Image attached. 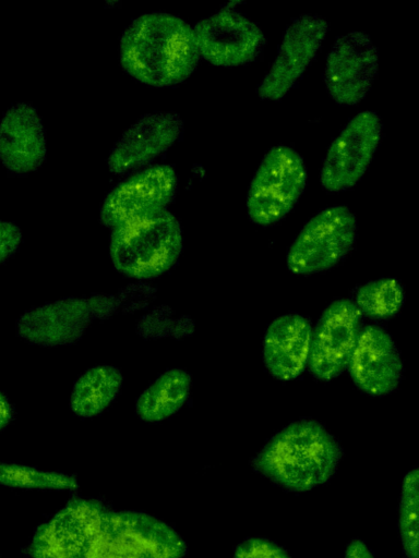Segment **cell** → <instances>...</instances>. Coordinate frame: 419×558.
Returning a JSON list of instances; mask_svg holds the SVG:
<instances>
[{"label": "cell", "instance_id": "1", "mask_svg": "<svg viewBox=\"0 0 419 558\" xmlns=\"http://www.w3.org/2000/svg\"><path fill=\"white\" fill-rule=\"evenodd\" d=\"M182 537L139 511H116L93 499H73L37 527L33 558H182Z\"/></svg>", "mask_w": 419, "mask_h": 558}, {"label": "cell", "instance_id": "2", "mask_svg": "<svg viewBox=\"0 0 419 558\" xmlns=\"http://www.w3.org/2000/svg\"><path fill=\"white\" fill-rule=\"evenodd\" d=\"M119 58L123 70L139 82L170 87L193 73L201 56L191 25L169 13L152 12L124 29Z\"/></svg>", "mask_w": 419, "mask_h": 558}, {"label": "cell", "instance_id": "3", "mask_svg": "<svg viewBox=\"0 0 419 558\" xmlns=\"http://www.w3.org/2000/svg\"><path fill=\"white\" fill-rule=\"evenodd\" d=\"M342 454L322 424L301 420L275 434L253 459V468L285 489L307 492L331 478Z\"/></svg>", "mask_w": 419, "mask_h": 558}, {"label": "cell", "instance_id": "4", "mask_svg": "<svg viewBox=\"0 0 419 558\" xmlns=\"http://www.w3.org/2000/svg\"><path fill=\"white\" fill-rule=\"evenodd\" d=\"M182 243L179 220L165 209L115 227L109 252L120 272L146 279L168 271L177 263Z\"/></svg>", "mask_w": 419, "mask_h": 558}, {"label": "cell", "instance_id": "5", "mask_svg": "<svg viewBox=\"0 0 419 558\" xmlns=\"http://www.w3.org/2000/svg\"><path fill=\"white\" fill-rule=\"evenodd\" d=\"M306 184L307 169L302 157L288 146L271 148L248 190L250 220L262 227L278 222L294 208Z\"/></svg>", "mask_w": 419, "mask_h": 558}, {"label": "cell", "instance_id": "6", "mask_svg": "<svg viewBox=\"0 0 419 558\" xmlns=\"http://www.w3.org/2000/svg\"><path fill=\"white\" fill-rule=\"evenodd\" d=\"M357 221L345 206L327 207L301 229L287 254L288 269L311 275L339 264L352 250Z\"/></svg>", "mask_w": 419, "mask_h": 558}, {"label": "cell", "instance_id": "7", "mask_svg": "<svg viewBox=\"0 0 419 558\" xmlns=\"http://www.w3.org/2000/svg\"><path fill=\"white\" fill-rule=\"evenodd\" d=\"M382 121L374 111L355 116L332 142L320 172L328 192L352 187L367 171L382 137Z\"/></svg>", "mask_w": 419, "mask_h": 558}, {"label": "cell", "instance_id": "8", "mask_svg": "<svg viewBox=\"0 0 419 558\" xmlns=\"http://www.w3.org/2000/svg\"><path fill=\"white\" fill-rule=\"evenodd\" d=\"M178 191L168 165L144 168L116 185L104 198L99 220L109 228L167 209Z\"/></svg>", "mask_w": 419, "mask_h": 558}, {"label": "cell", "instance_id": "9", "mask_svg": "<svg viewBox=\"0 0 419 558\" xmlns=\"http://www.w3.org/2000/svg\"><path fill=\"white\" fill-rule=\"evenodd\" d=\"M361 313L347 299L336 300L322 313L312 329L308 368L319 380L327 381L349 365L361 325Z\"/></svg>", "mask_w": 419, "mask_h": 558}, {"label": "cell", "instance_id": "10", "mask_svg": "<svg viewBox=\"0 0 419 558\" xmlns=\"http://www.w3.org/2000/svg\"><path fill=\"white\" fill-rule=\"evenodd\" d=\"M193 29L201 58L220 66L252 62L266 44L262 29L229 7L201 20Z\"/></svg>", "mask_w": 419, "mask_h": 558}, {"label": "cell", "instance_id": "11", "mask_svg": "<svg viewBox=\"0 0 419 558\" xmlns=\"http://www.w3.org/2000/svg\"><path fill=\"white\" fill-rule=\"evenodd\" d=\"M378 70L379 52L368 34L354 31L339 36L326 59L327 92L339 105H355L371 88Z\"/></svg>", "mask_w": 419, "mask_h": 558}, {"label": "cell", "instance_id": "12", "mask_svg": "<svg viewBox=\"0 0 419 558\" xmlns=\"http://www.w3.org/2000/svg\"><path fill=\"white\" fill-rule=\"evenodd\" d=\"M328 29L320 16L303 14L286 28L270 70L259 86V96L265 100H279L300 80L315 58Z\"/></svg>", "mask_w": 419, "mask_h": 558}, {"label": "cell", "instance_id": "13", "mask_svg": "<svg viewBox=\"0 0 419 558\" xmlns=\"http://www.w3.org/2000/svg\"><path fill=\"white\" fill-rule=\"evenodd\" d=\"M183 133V120L176 112L146 113L119 137L108 157L111 173L143 169L169 149Z\"/></svg>", "mask_w": 419, "mask_h": 558}, {"label": "cell", "instance_id": "14", "mask_svg": "<svg viewBox=\"0 0 419 558\" xmlns=\"http://www.w3.org/2000/svg\"><path fill=\"white\" fill-rule=\"evenodd\" d=\"M348 368L355 385L371 396L394 391L403 375V362L393 339L373 325L360 330Z\"/></svg>", "mask_w": 419, "mask_h": 558}, {"label": "cell", "instance_id": "15", "mask_svg": "<svg viewBox=\"0 0 419 558\" xmlns=\"http://www.w3.org/2000/svg\"><path fill=\"white\" fill-rule=\"evenodd\" d=\"M87 300L65 298L26 311L16 323L17 335L33 344H70L93 319Z\"/></svg>", "mask_w": 419, "mask_h": 558}, {"label": "cell", "instance_id": "16", "mask_svg": "<svg viewBox=\"0 0 419 558\" xmlns=\"http://www.w3.org/2000/svg\"><path fill=\"white\" fill-rule=\"evenodd\" d=\"M47 145L41 119L29 104L10 107L0 121V160L14 174L37 170L46 159Z\"/></svg>", "mask_w": 419, "mask_h": 558}, {"label": "cell", "instance_id": "17", "mask_svg": "<svg viewBox=\"0 0 419 558\" xmlns=\"http://www.w3.org/2000/svg\"><path fill=\"white\" fill-rule=\"evenodd\" d=\"M312 326L298 314L282 315L268 326L263 342L267 371L279 380L299 376L308 362Z\"/></svg>", "mask_w": 419, "mask_h": 558}, {"label": "cell", "instance_id": "18", "mask_svg": "<svg viewBox=\"0 0 419 558\" xmlns=\"http://www.w3.org/2000/svg\"><path fill=\"white\" fill-rule=\"evenodd\" d=\"M191 389L190 375L169 369L160 375L137 398L136 414L146 422H159L177 413L187 402Z\"/></svg>", "mask_w": 419, "mask_h": 558}, {"label": "cell", "instance_id": "19", "mask_svg": "<svg viewBox=\"0 0 419 558\" xmlns=\"http://www.w3.org/2000/svg\"><path fill=\"white\" fill-rule=\"evenodd\" d=\"M122 375L113 366L99 365L84 372L75 381L70 407L81 417H92L103 412L117 397Z\"/></svg>", "mask_w": 419, "mask_h": 558}, {"label": "cell", "instance_id": "20", "mask_svg": "<svg viewBox=\"0 0 419 558\" xmlns=\"http://www.w3.org/2000/svg\"><path fill=\"white\" fill-rule=\"evenodd\" d=\"M405 300L400 282L394 278H382L362 286L356 295V306L372 319H388L402 308Z\"/></svg>", "mask_w": 419, "mask_h": 558}, {"label": "cell", "instance_id": "21", "mask_svg": "<svg viewBox=\"0 0 419 558\" xmlns=\"http://www.w3.org/2000/svg\"><path fill=\"white\" fill-rule=\"evenodd\" d=\"M0 485L23 489L74 490L79 482L67 473L0 462Z\"/></svg>", "mask_w": 419, "mask_h": 558}, {"label": "cell", "instance_id": "22", "mask_svg": "<svg viewBox=\"0 0 419 558\" xmlns=\"http://www.w3.org/2000/svg\"><path fill=\"white\" fill-rule=\"evenodd\" d=\"M419 473L409 471L403 482L398 530L407 558H419Z\"/></svg>", "mask_w": 419, "mask_h": 558}, {"label": "cell", "instance_id": "23", "mask_svg": "<svg viewBox=\"0 0 419 558\" xmlns=\"http://www.w3.org/2000/svg\"><path fill=\"white\" fill-rule=\"evenodd\" d=\"M234 558H290L288 554L273 542L251 537L240 543L235 550Z\"/></svg>", "mask_w": 419, "mask_h": 558}, {"label": "cell", "instance_id": "24", "mask_svg": "<svg viewBox=\"0 0 419 558\" xmlns=\"http://www.w3.org/2000/svg\"><path fill=\"white\" fill-rule=\"evenodd\" d=\"M21 241L22 232L15 223L0 221V264L17 251Z\"/></svg>", "mask_w": 419, "mask_h": 558}, {"label": "cell", "instance_id": "25", "mask_svg": "<svg viewBox=\"0 0 419 558\" xmlns=\"http://www.w3.org/2000/svg\"><path fill=\"white\" fill-rule=\"evenodd\" d=\"M93 317H106L117 307V302L105 296H93L87 300Z\"/></svg>", "mask_w": 419, "mask_h": 558}, {"label": "cell", "instance_id": "26", "mask_svg": "<svg viewBox=\"0 0 419 558\" xmlns=\"http://www.w3.org/2000/svg\"><path fill=\"white\" fill-rule=\"evenodd\" d=\"M344 558H374V556L361 539H354L348 544Z\"/></svg>", "mask_w": 419, "mask_h": 558}, {"label": "cell", "instance_id": "27", "mask_svg": "<svg viewBox=\"0 0 419 558\" xmlns=\"http://www.w3.org/2000/svg\"><path fill=\"white\" fill-rule=\"evenodd\" d=\"M14 418V409L9 399L0 391V432Z\"/></svg>", "mask_w": 419, "mask_h": 558}]
</instances>
